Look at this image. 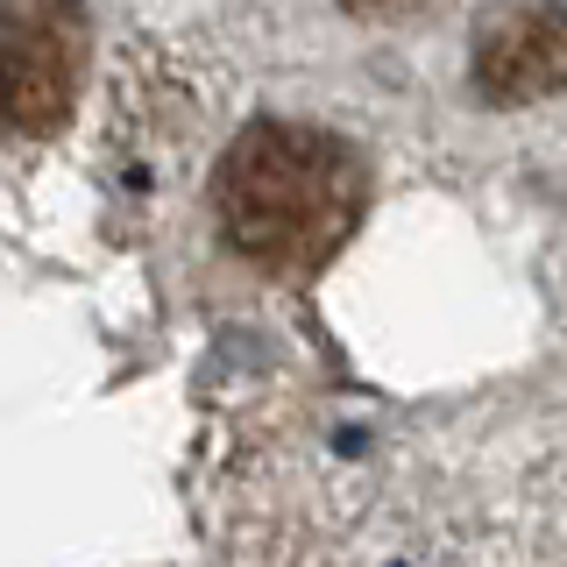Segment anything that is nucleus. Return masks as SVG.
Masks as SVG:
<instances>
[{"mask_svg":"<svg viewBox=\"0 0 567 567\" xmlns=\"http://www.w3.org/2000/svg\"><path fill=\"white\" fill-rule=\"evenodd\" d=\"M227 241L262 270H312L348 241L362 213V164L319 128L256 121L235 135L213 185Z\"/></svg>","mask_w":567,"mask_h":567,"instance_id":"nucleus-1","label":"nucleus"},{"mask_svg":"<svg viewBox=\"0 0 567 567\" xmlns=\"http://www.w3.org/2000/svg\"><path fill=\"white\" fill-rule=\"evenodd\" d=\"M79 85V43L64 8H14L0 22V114L14 128H58Z\"/></svg>","mask_w":567,"mask_h":567,"instance_id":"nucleus-2","label":"nucleus"},{"mask_svg":"<svg viewBox=\"0 0 567 567\" xmlns=\"http://www.w3.org/2000/svg\"><path fill=\"white\" fill-rule=\"evenodd\" d=\"M475 93L496 106L567 93V8H504L475 35Z\"/></svg>","mask_w":567,"mask_h":567,"instance_id":"nucleus-3","label":"nucleus"},{"mask_svg":"<svg viewBox=\"0 0 567 567\" xmlns=\"http://www.w3.org/2000/svg\"><path fill=\"white\" fill-rule=\"evenodd\" d=\"M341 8H348V14H369V22H377V14H383V22H398V14L425 8V0H341Z\"/></svg>","mask_w":567,"mask_h":567,"instance_id":"nucleus-4","label":"nucleus"}]
</instances>
